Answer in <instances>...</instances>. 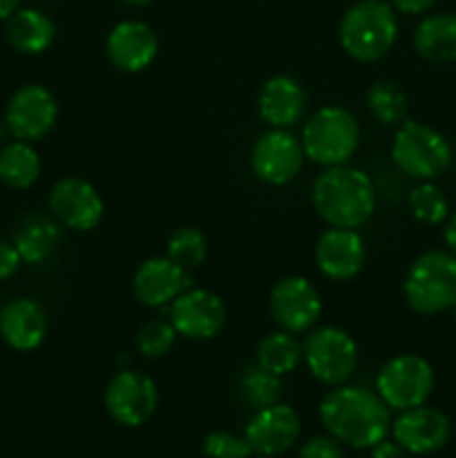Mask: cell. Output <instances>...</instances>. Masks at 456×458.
Returning a JSON list of instances; mask_svg holds the SVG:
<instances>
[{
  "instance_id": "1",
  "label": "cell",
  "mask_w": 456,
  "mask_h": 458,
  "mask_svg": "<svg viewBox=\"0 0 456 458\" xmlns=\"http://www.w3.org/2000/svg\"><path fill=\"white\" fill-rule=\"evenodd\" d=\"M378 394L353 385H338L320 403L326 434L342 445L371 450L392 432V414Z\"/></svg>"
},
{
  "instance_id": "34",
  "label": "cell",
  "mask_w": 456,
  "mask_h": 458,
  "mask_svg": "<svg viewBox=\"0 0 456 458\" xmlns=\"http://www.w3.org/2000/svg\"><path fill=\"white\" fill-rule=\"evenodd\" d=\"M22 259L18 255L16 246L12 242L0 240V282H7L9 277H13L21 268Z\"/></svg>"
},
{
  "instance_id": "20",
  "label": "cell",
  "mask_w": 456,
  "mask_h": 458,
  "mask_svg": "<svg viewBox=\"0 0 456 458\" xmlns=\"http://www.w3.org/2000/svg\"><path fill=\"white\" fill-rule=\"evenodd\" d=\"M47 313L36 300L16 298L0 311V338L13 352H34L47 335Z\"/></svg>"
},
{
  "instance_id": "32",
  "label": "cell",
  "mask_w": 456,
  "mask_h": 458,
  "mask_svg": "<svg viewBox=\"0 0 456 458\" xmlns=\"http://www.w3.org/2000/svg\"><path fill=\"white\" fill-rule=\"evenodd\" d=\"M204 458H250L253 450L244 437L232 432H210L201 443Z\"/></svg>"
},
{
  "instance_id": "25",
  "label": "cell",
  "mask_w": 456,
  "mask_h": 458,
  "mask_svg": "<svg viewBox=\"0 0 456 458\" xmlns=\"http://www.w3.org/2000/svg\"><path fill=\"white\" fill-rule=\"evenodd\" d=\"M40 170L43 164L31 143L13 139L12 143L0 148V182L4 186L13 191H27L38 182Z\"/></svg>"
},
{
  "instance_id": "29",
  "label": "cell",
  "mask_w": 456,
  "mask_h": 458,
  "mask_svg": "<svg viewBox=\"0 0 456 458\" xmlns=\"http://www.w3.org/2000/svg\"><path fill=\"white\" fill-rule=\"evenodd\" d=\"M407 206L416 222L427 226H438L450 217V201L443 188L434 182H418V186L411 188L407 195Z\"/></svg>"
},
{
  "instance_id": "17",
  "label": "cell",
  "mask_w": 456,
  "mask_h": 458,
  "mask_svg": "<svg viewBox=\"0 0 456 458\" xmlns=\"http://www.w3.org/2000/svg\"><path fill=\"white\" fill-rule=\"evenodd\" d=\"M367 262V246L356 228L329 226L316 242V267L334 282L353 280Z\"/></svg>"
},
{
  "instance_id": "38",
  "label": "cell",
  "mask_w": 456,
  "mask_h": 458,
  "mask_svg": "<svg viewBox=\"0 0 456 458\" xmlns=\"http://www.w3.org/2000/svg\"><path fill=\"white\" fill-rule=\"evenodd\" d=\"M22 0H0V21H7L13 12L21 9Z\"/></svg>"
},
{
  "instance_id": "8",
  "label": "cell",
  "mask_w": 456,
  "mask_h": 458,
  "mask_svg": "<svg viewBox=\"0 0 456 458\" xmlns=\"http://www.w3.org/2000/svg\"><path fill=\"white\" fill-rule=\"evenodd\" d=\"M302 360L322 385L338 387L353 376L358 367V344L353 335L340 327H317L307 331L302 343Z\"/></svg>"
},
{
  "instance_id": "21",
  "label": "cell",
  "mask_w": 456,
  "mask_h": 458,
  "mask_svg": "<svg viewBox=\"0 0 456 458\" xmlns=\"http://www.w3.org/2000/svg\"><path fill=\"white\" fill-rule=\"evenodd\" d=\"M307 112V92L293 76H271L258 97V114L268 128L286 130Z\"/></svg>"
},
{
  "instance_id": "10",
  "label": "cell",
  "mask_w": 456,
  "mask_h": 458,
  "mask_svg": "<svg viewBox=\"0 0 456 458\" xmlns=\"http://www.w3.org/2000/svg\"><path fill=\"white\" fill-rule=\"evenodd\" d=\"M3 119L9 134L18 141H40L56 125L58 103L45 85L27 83L12 94Z\"/></svg>"
},
{
  "instance_id": "14",
  "label": "cell",
  "mask_w": 456,
  "mask_h": 458,
  "mask_svg": "<svg viewBox=\"0 0 456 458\" xmlns=\"http://www.w3.org/2000/svg\"><path fill=\"white\" fill-rule=\"evenodd\" d=\"M170 322L182 338L210 340L226 325V304L213 291L190 286L170 304Z\"/></svg>"
},
{
  "instance_id": "22",
  "label": "cell",
  "mask_w": 456,
  "mask_h": 458,
  "mask_svg": "<svg viewBox=\"0 0 456 458\" xmlns=\"http://www.w3.org/2000/svg\"><path fill=\"white\" fill-rule=\"evenodd\" d=\"M4 36L16 52L36 56V54H43L45 49H49V45L54 43L56 25L40 9H18L7 18Z\"/></svg>"
},
{
  "instance_id": "39",
  "label": "cell",
  "mask_w": 456,
  "mask_h": 458,
  "mask_svg": "<svg viewBox=\"0 0 456 458\" xmlns=\"http://www.w3.org/2000/svg\"><path fill=\"white\" fill-rule=\"evenodd\" d=\"M7 134H9L7 123H4V119H0V143L4 141V137H7Z\"/></svg>"
},
{
  "instance_id": "15",
  "label": "cell",
  "mask_w": 456,
  "mask_h": 458,
  "mask_svg": "<svg viewBox=\"0 0 456 458\" xmlns=\"http://www.w3.org/2000/svg\"><path fill=\"white\" fill-rule=\"evenodd\" d=\"M302 432L300 414L291 405L275 403L255 411L246 425L244 438L258 456H280L291 450Z\"/></svg>"
},
{
  "instance_id": "42",
  "label": "cell",
  "mask_w": 456,
  "mask_h": 458,
  "mask_svg": "<svg viewBox=\"0 0 456 458\" xmlns=\"http://www.w3.org/2000/svg\"><path fill=\"white\" fill-rule=\"evenodd\" d=\"M258 458H277V456H258Z\"/></svg>"
},
{
  "instance_id": "31",
  "label": "cell",
  "mask_w": 456,
  "mask_h": 458,
  "mask_svg": "<svg viewBox=\"0 0 456 458\" xmlns=\"http://www.w3.org/2000/svg\"><path fill=\"white\" fill-rule=\"evenodd\" d=\"M177 331H174L173 322L165 320H148L141 329L137 331V349L143 358L150 360H159L173 352L174 343H177Z\"/></svg>"
},
{
  "instance_id": "9",
  "label": "cell",
  "mask_w": 456,
  "mask_h": 458,
  "mask_svg": "<svg viewBox=\"0 0 456 458\" xmlns=\"http://www.w3.org/2000/svg\"><path fill=\"white\" fill-rule=\"evenodd\" d=\"M107 416L123 428H141L159 407V387L148 374L123 369L107 383L103 394Z\"/></svg>"
},
{
  "instance_id": "5",
  "label": "cell",
  "mask_w": 456,
  "mask_h": 458,
  "mask_svg": "<svg viewBox=\"0 0 456 458\" xmlns=\"http://www.w3.org/2000/svg\"><path fill=\"white\" fill-rule=\"evenodd\" d=\"M300 143L313 164L342 165L360 146V125L347 107L325 106L308 116Z\"/></svg>"
},
{
  "instance_id": "7",
  "label": "cell",
  "mask_w": 456,
  "mask_h": 458,
  "mask_svg": "<svg viewBox=\"0 0 456 458\" xmlns=\"http://www.w3.org/2000/svg\"><path fill=\"white\" fill-rule=\"evenodd\" d=\"M434 367L418 353H398L380 367L376 376V394L389 410L405 411L427 403L432 396Z\"/></svg>"
},
{
  "instance_id": "16",
  "label": "cell",
  "mask_w": 456,
  "mask_h": 458,
  "mask_svg": "<svg viewBox=\"0 0 456 458\" xmlns=\"http://www.w3.org/2000/svg\"><path fill=\"white\" fill-rule=\"evenodd\" d=\"M393 441L410 454L425 456L443 450L450 441L452 423L441 410L429 405L411 407L392 420Z\"/></svg>"
},
{
  "instance_id": "40",
  "label": "cell",
  "mask_w": 456,
  "mask_h": 458,
  "mask_svg": "<svg viewBox=\"0 0 456 458\" xmlns=\"http://www.w3.org/2000/svg\"><path fill=\"white\" fill-rule=\"evenodd\" d=\"M121 3H125V4H134V7H141V4L152 3V0H121Z\"/></svg>"
},
{
  "instance_id": "13",
  "label": "cell",
  "mask_w": 456,
  "mask_h": 458,
  "mask_svg": "<svg viewBox=\"0 0 456 458\" xmlns=\"http://www.w3.org/2000/svg\"><path fill=\"white\" fill-rule=\"evenodd\" d=\"M49 210L58 224L72 231L88 233L94 231L103 222L106 204L97 188L83 177H63L54 183L49 192Z\"/></svg>"
},
{
  "instance_id": "41",
  "label": "cell",
  "mask_w": 456,
  "mask_h": 458,
  "mask_svg": "<svg viewBox=\"0 0 456 458\" xmlns=\"http://www.w3.org/2000/svg\"><path fill=\"white\" fill-rule=\"evenodd\" d=\"M452 311H454V318H456V304H454V307H452Z\"/></svg>"
},
{
  "instance_id": "4",
  "label": "cell",
  "mask_w": 456,
  "mask_h": 458,
  "mask_svg": "<svg viewBox=\"0 0 456 458\" xmlns=\"http://www.w3.org/2000/svg\"><path fill=\"white\" fill-rule=\"evenodd\" d=\"M402 295L418 316L450 311L456 304V255L441 249L418 255L407 268Z\"/></svg>"
},
{
  "instance_id": "23",
  "label": "cell",
  "mask_w": 456,
  "mask_h": 458,
  "mask_svg": "<svg viewBox=\"0 0 456 458\" xmlns=\"http://www.w3.org/2000/svg\"><path fill=\"white\" fill-rule=\"evenodd\" d=\"M414 49L436 65L456 63V13L443 12L423 18L414 31Z\"/></svg>"
},
{
  "instance_id": "11",
  "label": "cell",
  "mask_w": 456,
  "mask_h": 458,
  "mask_svg": "<svg viewBox=\"0 0 456 458\" xmlns=\"http://www.w3.org/2000/svg\"><path fill=\"white\" fill-rule=\"evenodd\" d=\"M304 148L289 130L271 128L258 137L250 150V168L259 182L268 186H286L302 170Z\"/></svg>"
},
{
  "instance_id": "2",
  "label": "cell",
  "mask_w": 456,
  "mask_h": 458,
  "mask_svg": "<svg viewBox=\"0 0 456 458\" xmlns=\"http://www.w3.org/2000/svg\"><path fill=\"white\" fill-rule=\"evenodd\" d=\"M316 213L334 228H360L376 210L374 182L360 168L331 165L311 186Z\"/></svg>"
},
{
  "instance_id": "33",
  "label": "cell",
  "mask_w": 456,
  "mask_h": 458,
  "mask_svg": "<svg viewBox=\"0 0 456 458\" xmlns=\"http://www.w3.org/2000/svg\"><path fill=\"white\" fill-rule=\"evenodd\" d=\"M298 458H344L342 443L334 437H313L304 443Z\"/></svg>"
},
{
  "instance_id": "28",
  "label": "cell",
  "mask_w": 456,
  "mask_h": 458,
  "mask_svg": "<svg viewBox=\"0 0 456 458\" xmlns=\"http://www.w3.org/2000/svg\"><path fill=\"white\" fill-rule=\"evenodd\" d=\"M240 398L244 401V405H249L250 410H264L268 405H275L280 403L282 394V383L280 376L271 374L264 367H259L258 362L250 365L249 369L241 371L240 376Z\"/></svg>"
},
{
  "instance_id": "27",
  "label": "cell",
  "mask_w": 456,
  "mask_h": 458,
  "mask_svg": "<svg viewBox=\"0 0 456 458\" xmlns=\"http://www.w3.org/2000/svg\"><path fill=\"white\" fill-rule=\"evenodd\" d=\"M367 107H369L371 116L378 121L380 125H401L407 116V101L405 89L393 81H376L367 92Z\"/></svg>"
},
{
  "instance_id": "37",
  "label": "cell",
  "mask_w": 456,
  "mask_h": 458,
  "mask_svg": "<svg viewBox=\"0 0 456 458\" xmlns=\"http://www.w3.org/2000/svg\"><path fill=\"white\" fill-rule=\"evenodd\" d=\"M443 240H445L447 250L456 255V213L452 217H447L445 231H443Z\"/></svg>"
},
{
  "instance_id": "35",
  "label": "cell",
  "mask_w": 456,
  "mask_h": 458,
  "mask_svg": "<svg viewBox=\"0 0 456 458\" xmlns=\"http://www.w3.org/2000/svg\"><path fill=\"white\" fill-rule=\"evenodd\" d=\"M436 3L438 0H389V4H392L396 12L410 13V16H418V13L429 12Z\"/></svg>"
},
{
  "instance_id": "6",
  "label": "cell",
  "mask_w": 456,
  "mask_h": 458,
  "mask_svg": "<svg viewBox=\"0 0 456 458\" xmlns=\"http://www.w3.org/2000/svg\"><path fill=\"white\" fill-rule=\"evenodd\" d=\"M452 146L436 128L402 121L392 141V159L402 174L416 182H434L452 165Z\"/></svg>"
},
{
  "instance_id": "18",
  "label": "cell",
  "mask_w": 456,
  "mask_h": 458,
  "mask_svg": "<svg viewBox=\"0 0 456 458\" xmlns=\"http://www.w3.org/2000/svg\"><path fill=\"white\" fill-rule=\"evenodd\" d=\"M192 286L190 271L165 258H150L134 271L132 293L143 307H165Z\"/></svg>"
},
{
  "instance_id": "30",
  "label": "cell",
  "mask_w": 456,
  "mask_h": 458,
  "mask_svg": "<svg viewBox=\"0 0 456 458\" xmlns=\"http://www.w3.org/2000/svg\"><path fill=\"white\" fill-rule=\"evenodd\" d=\"M165 255L186 271H192L204 264L206 255H208V242L197 226H179L170 233Z\"/></svg>"
},
{
  "instance_id": "12",
  "label": "cell",
  "mask_w": 456,
  "mask_h": 458,
  "mask_svg": "<svg viewBox=\"0 0 456 458\" xmlns=\"http://www.w3.org/2000/svg\"><path fill=\"white\" fill-rule=\"evenodd\" d=\"M268 309L280 329L291 331L295 335L307 334L322 316L320 291L307 277H282L271 289Z\"/></svg>"
},
{
  "instance_id": "36",
  "label": "cell",
  "mask_w": 456,
  "mask_h": 458,
  "mask_svg": "<svg viewBox=\"0 0 456 458\" xmlns=\"http://www.w3.org/2000/svg\"><path fill=\"white\" fill-rule=\"evenodd\" d=\"M369 458H410V452L405 447L398 445L396 441H380L371 447V454Z\"/></svg>"
},
{
  "instance_id": "24",
  "label": "cell",
  "mask_w": 456,
  "mask_h": 458,
  "mask_svg": "<svg viewBox=\"0 0 456 458\" xmlns=\"http://www.w3.org/2000/svg\"><path fill=\"white\" fill-rule=\"evenodd\" d=\"M13 246L25 264H43L56 253L61 244V228L54 219L34 215L27 217L13 233Z\"/></svg>"
},
{
  "instance_id": "19",
  "label": "cell",
  "mask_w": 456,
  "mask_h": 458,
  "mask_svg": "<svg viewBox=\"0 0 456 458\" xmlns=\"http://www.w3.org/2000/svg\"><path fill=\"white\" fill-rule=\"evenodd\" d=\"M107 58L114 67L128 74H137L159 54V38L155 30L141 21H121L110 30L106 40Z\"/></svg>"
},
{
  "instance_id": "3",
  "label": "cell",
  "mask_w": 456,
  "mask_h": 458,
  "mask_svg": "<svg viewBox=\"0 0 456 458\" xmlns=\"http://www.w3.org/2000/svg\"><path fill=\"white\" fill-rule=\"evenodd\" d=\"M340 45L353 61L374 63L387 56L398 38L396 9L384 0H360L344 12Z\"/></svg>"
},
{
  "instance_id": "26",
  "label": "cell",
  "mask_w": 456,
  "mask_h": 458,
  "mask_svg": "<svg viewBox=\"0 0 456 458\" xmlns=\"http://www.w3.org/2000/svg\"><path fill=\"white\" fill-rule=\"evenodd\" d=\"M255 362L275 376H289L302 362V344L291 331H273L264 335L255 349Z\"/></svg>"
}]
</instances>
